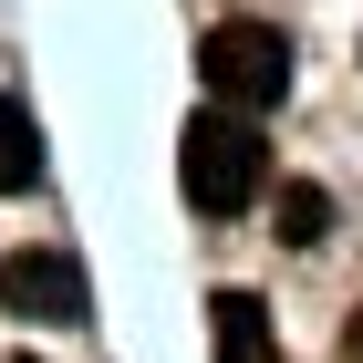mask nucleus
<instances>
[{
    "instance_id": "6e6552de",
    "label": "nucleus",
    "mask_w": 363,
    "mask_h": 363,
    "mask_svg": "<svg viewBox=\"0 0 363 363\" xmlns=\"http://www.w3.org/2000/svg\"><path fill=\"white\" fill-rule=\"evenodd\" d=\"M21 363H31V353H21Z\"/></svg>"
},
{
    "instance_id": "39448f33",
    "label": "nucleus",
    "mask_w": 363,
    "mask_h": 363,
    "mask_svg": "<svg viewBox=\"0 0 363 363\" xmlns=\"http://www.w3.org/2000/svg\"><path fill=\"white\" fill-rule=\"evenodd\" d=\"M31 177H42V125L21 94H0V197H21Z\"/></svg>"
},
{
    "instance_id": "f257e3e1",
    "label": "nucleus",
    "mask_w": 363,
    "mask_h": 363,
    "mask_svg": "<svg viewBox=\"0 0 363 363\" xmlns=\"http://www.w3.org/2000/svg\"><path fill=\"white\" fill-rule=\"evenodd\" d=\"M177 177H187V197L208 218H239V208L270 187V145H259L250 114L208 104V114H187V135H177Z\"/></svg>"
},
{
    "instance_id": "f03ea898",
    "label": "nucleus",
    "mask_w": 363,
    "mask_h": 363,
    "mask_svg": "<svg viewBox=\"0 0 363 363\" xmlns=\"http://www.w3.org/2000/svg\"><path fill=\"white\" fill-rule=\"evenodd\" d=\"M197 84L228 114H270L280 94H291V42H280L270 21H218L197 42Z\"/></svg>"
},
{
    "instance_id": "20e7f679",
    "label": "nucleus",
    "mask_w": 363,
    "mask_h": 363,
    "mask_svg": "<svg viewBox=\"0 0 363 363\" xmlns=\"http://www.w3.org/2000/svg\"><path fill=\"white\" fill-rule=\"evenodd\" d=\"M208 342H218V363H270V301L259 291H218L208 301Z\"/></svg>"
},
{
    "instance_id": "423d86ee",
    "label": "nucleus",
    "mask_w": 363,
    "mask_h": 363,
    "mask_svg": "<svg viewBox=\"0 0 363 363\" xmlns=\"http://www.w3.org/2000/svg\"><path fill=\"white\" fill-rule=\"evenodd\" d=\"M322 228H333V197L311 187V177H291L280 187V250H322Z\"/></svg>"
},
{
    "instance_id": "0eeeda50",
    "label": "nucleus",
    "mask_w": 363,
    "mask_h": 363,
    "mask_svg": "<svg viewBox=\"0 0 363 363\" xmlns=\"http://www.w3.org/2000/svg\"><path fill=\"white\" fill-rule=\"evenodd\" d=\"M342 363H363V311H353V322H342Z\"/></svg>"
},
{
    "instance_id": "7ed1b4c3",
    "label": "nucleus",
    "mask_w": 363,
    "mask_h": 363,
    "mask_svg": "<svg viewBox=\"0 0 363 363\" xmlns=\"http://www.w3.org/2000/svg\"><path fill=\"white\" fill-rule=\"evenodd\" d=\"M0 311H11V322H42V333H73L94 311V291H84V270L62 250H11L0 259Z\"/></svg>"
}]
</instances>
